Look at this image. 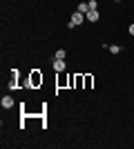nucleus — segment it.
Wrapping results in <instances>:
<instances>
[{"instance_id": "1", "label": "nucleus", "mask_w": 134, "mask_h": 149, "mask_svg": "<svg viewBox=\"0 0 134 149\" xmlns=\"http://www.w3.org/2000/svg\"><path fill=\"white\" fill-rule=\"evenodd\" d=\"M25 85H27L29 89H36V87H40V85H43V74H40L38 69H34L32 74H29V80H27Z\"/></svg>"}, {"instance_id": "2", "label": "nucleus", "mask_w": 134, "mask_h": 149, "mask_svg": "<svg viewBox=\"0 0 134 149\" xmlns=\"http://www.w3.org/2000/svg\"><path fill=\"white\" fill-rule=\"evenodd\" d=\"M83 20H85V13L76 11L74 16H72V20H69V25H67V27H69V29H74V27H78L81 22H83Z\"/></svg>"}, {"instance_id": "3", "label": "nucleus", "mask_w": 134, "mask_h": 149, "mask_svg": "<svg viewBox=\"0 0 134 149\" xmlns=\"http://www.w3.org/2000/svg\"><path fill=\"white\" fill-rule=\"evenodd\" d=\"M51 67H54V71H56V74H60V71H65V69H67V65H65V60H60V58H54Z\"/></svg>"}, {"instance_id": "4", "label": "nucleus", "mask_w": 134, "mask_h": 149, "mask_svg": "<svg viewBox=\"0 0 134 149\" xmlns=\"http://www.w3.org/2000/svg\"><path fill=\"white\" fill-rule=\"evenodd\" d=\"M18 76H20L18 69H11V78H9V89H18Z\"/></svg>"}, {"instance_id": "5", "label": "nucleus", "mask_w": 134, "mask_h": 149, "mask_svg": "<svg viewBox=\"0 0 134 149\" xmlns=\"http://www.w3.org/2000/svg\"><path fill=\"white\" fill-rule=\"evenodd\" d=\"M98 18H101V16H98L96 9H89V11L85 13V20H89V22H98Z\"/></svg>"}, {"instance_id": "6", "label": "nucleus", "mask_w": 134, "mask_h": 149, "mask_svg": "<svg viewBox=\"0 0 134 149\" xmlns=\"http://www.w3.org/2000/svg\"><path fill=\"white\" fill-rule=\"evenodd\" d=\"M0 105L5 107V109H11V107H13V98H11V96H2V100H0Z\"/></svg>"}, {"instance_id": "7", "label": "nucleus", "mask_w": 134, "mask_h": 149, "mask_svg": "<svg viewBox=\"0 0 134 149\" xmlns=\"http://www.w3.org/2000/svg\"><path fill=\"white\" fill-rule=\"evenodd\" d=\"M83 85H85V76H81V74H78V76H74V87H76V89H81Z\"/></svg>"}, {"instance_id": "8", "label": "nucleus", "mask_w": 134, "mask_h": 149, "mask_svg": "<svg viewBox=\"0 0 134 149\" xmlns=\"http://www.w3.org/2000/svg\"><path fill=\"white\" fill-rule=\"evenodd\" d=\"M92 85H94V76L85 74V85H83V89H92Z\"/></svg>"}, {"instance_id": "9", "label": "nucleus", "mask_w": 134, "mask_h": 149, "mask_svg": "<svg viewBox=\"0 0 134 149\" xmlns=\"http://www.w3.org/2000/svg\"><path fill=\"white\" fill-rule=\"evenodd\" d=\"M78 11H81V13H87L89 11V2H81V5H78Z\"/></svg>"}, {"instance_id": "10", "label": "nucleus", "mask_w": 134, "mask_h": 149, "mask_svg": "<svg viewBox=\"0 0 134 149\" xmlns=\"http://www.w3.org/2000/svg\"><path fill=\"white\" fill-rule=\"evenodd\" d=\"M107 49H109V54H121V47H119V45H109Z\"/></svg>"}, {"instance_id": "11", "label": "nucleus", "mask_w": 134, "mask_h": 149, "mask_svg": "<svg viewBox=\"0 0 134 149\" xmlns=\"http://www.w3.org/2000/svg\"><path fill=\"white\" fill-rule=\"evenodd\" d=\"M65 56H67V51H65V49H58V51H56V58H60V60H65Z\"/></svg>"}, {"instance_id": "12", "label": "nucleus", "mask_w": 134, "mask_h": 149, "mask_svg": "<svg viewBox=\"0 0 134 149\" xmlns=\"http://www.w3.org/2000/svg\"><path fill=\"white\" fill-rule=\"evenodd\" d=\"M89 9H96V11H98V2H96V0H89Z\"/></svg>"}, {"instance_id": "13", "label": "nucleus", "mask_w": 134, "mask_h": 149, "mask_svg": "<svg viewBox=\"0 0 134 149\" xmlns=\"http://www.w3.org/2000/svg\"><path fill=\"white\" fill-rule=\"evenodd\" d=\"M130 33H132V36H134V22H132V25H130Z\"/></svg>"}, {"instance_id": "14", "label": "nucleus", "mask_w": 134, "mask_h": 149, "mask_svg": "<svg viewBox=\"0 0 134 149\" xmlns=\"http://www.w3.org/2000/svg\"><path fill=\"white\" fill-rule=\"evenodd\" d=\"M116 2H119V0H116Z\"/></svg>"}]
</instances>
